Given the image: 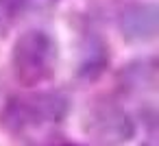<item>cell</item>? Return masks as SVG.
<instances>
[{
  "mask_svg": "<svg viewBox=\"0 0 159 146\" xmlns=\"http://www.w3.org/2000/svg\"><path fill=\"white\" fill-rule=\"evenodd\" d=\"M57 39L44 29L24 31L11 50L13 74L24 85H39L48 81L57 70Z\"/></svg>",
  "mask_w": 159,
  "mask_h": 146,
  "instance_id": "1",
  "label": "cell"
},
{
  "mask_svg": "<svg viewBox=\"0 0 159 146\" xmlns=\"http://www.w3.org/2000/svg\"><path fill=\"white\" fill-rule=\"evenodd\" d=\"M70 111V98L63 92H37L9 98L2 111V124L9 131L24 133L44 124H59Z\"/></svg>",
  "mask_w": 159,
  "mask_h": 146,
  "instance_id": "2",
  "label": "cell"
},
{
  "mask_svg": "<svg viewBox=\"0 0 159 146\" xmlns=\"http://www.w3.org/2000/svg\"><path fill=\"white\" fill-rule=\"evenodd\" d=\"M87 133L102 146H122L133 139L135 122L131 116L113 105L98 107L87 116Z\"/></svg>",
  "mask_w": 159,
  "mask_h": 146,
  "instance_id": "3",
  "label": "cell"
},
{
  "mask_svg": "<svg viewBox=\"0 0 159 146\" xmlns=\"http://www.w3.org/2000/svg\"><path fill=\"white\" fill-rule=\"evenodd\" d=\"M159 9L155 2H133L118 16V31L131 44H146L157 37Z\"/></svg>",
  "mask_w": 159,
  "mask_h": 146,
  "instance_id": "4",
  "label": "cell"
},
{
  "mask_svg": "<svg viewBox=\"0 0 159 146\" xmlns=\"http://www.w3.org/2000/svg\"><path fill=\"white\" fill-rule=\"evenodd\" d=\"M107 66H109V48H107V44L100 37L89 35L81 46L76 74L81 79H85V81H94L105 72Z\"/></svg>",
  "mask_w": 159,
  "mask_h": 146,
  "instance_id": "5",
  "label": "cell"
},
{
  "mask_svg": "<svg viewBox=\"0 0 159 146\" xmlns=\"http://www.w3.org/2000/svg\"><path fill=\"white\" fill-rule=\"evenodd\" d=\"M120 81L124 87L129 89H142V87H150L155 85V61L152 59H137L131 61L129 66H124V70L120 72Z\"/></svg>",
  "mask_w": 159,
  "mask_h": 146,
  "instance_id": "6",
  "label": "cell"
},
{
  "mask_svg": "<svg viewBox=\"0 0 159 146\" xmlns=\"http://www.w3.org/2000/svg\"><path fill=\"white\" fill-rule=\"evenodd\" d=\"M61 146H79V144H61Z\"/></svg>",
  "mask_w": 159,
  "mask_h": 146,
  "instance_id": "7",
  "label": "cell"
}]
</instances>
